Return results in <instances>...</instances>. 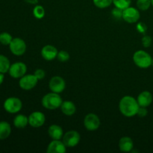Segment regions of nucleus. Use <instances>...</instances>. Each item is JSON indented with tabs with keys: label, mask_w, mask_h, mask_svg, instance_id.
I'll return each instance as SVG.
<instances>
[{
	"label": "nucleus",
	"mask_w": 153,
	"mask_h": 153,
	"mask_svg": "<svg viewBox=\"0 0 153 153\" xmlns=\"http://www.w3.org/2000/svg\"><path fill=\"white\" fill-rule=\"evenodd\" d=\"M4 73H0V85L3 83V82H4Z\"/></svg>",
	"instance_id": "72a5a7b5"
},
{
	"label": "nucleus",
	"mask_w": 153,
	"mask_h": 153,
	"mask_svg": "<svg viewBox=\"0 0 153 153\" xmlns=\"http://www.w3.org/2000/svg\"><path fill=\"white\" fill-rule=\"evenodd\" d=\"M13 125L17 128H24L28 125V117L24 114H17L13 119Z\"/></svg>",
	"instance_id": "aec40b11"
},
{
	"label": "nucleus",
	"mask_w": 153,
	"mask_h": 153,
	"mask_svg": "<svg viewBox=\"0 0 153 153\" xmlns=\"http://www.w3.org/2000/svg\"><path fill=\"white\" fill-rule=\"evenodd\" d=\"M94 5L100 9L107 8L113 3V0H93Z\"/></svg>",
	"instance_id": "b1692460"
},
{
	"label": "nucleus",
	"mask_w": 153,
	"mask_h": 153,
	"mask_svg": "<svg viewBox=\"0 0 153 153\" xmlns=\"http://www.w3.org/2000/svg\"><path fill=\"white\" fill-rule=\"evenodd\" d=\"M123 10L122 9H120L118 7H115L113 10H111V16L116 19H123Z\"/></svg>",
	"instance_id": "cd10ccee"
},
{
	"label": "nucleus",
	"mask_w": 153,
	"mask_h": 153,
	"mask_svg": "<svg viewBox=\"0 0 153 153\" xmlns=\"http://www.w3.org/2000/svg\"><path fill=\"white\" fill-rule=\"evenodd\" d=\"M141 42H142V44H143V47L148 48L151 46V44H152V39L150 36L144 34V35H143V37H142Z\"/></svg>",
	"instance_id": "c85d7f7f"
},
{
	"label": "nucleus",
	"mask_w": 153,
	"mask_h": 153,
	"mask_svg": "<svg viewBox=\"0 0 153 153\" xmlns=\"http://www.w3.org/2000/svg\"><path fill=\"white\" fill-rule=\"evenodd\" d=\"M136 28H137V31H138L139 33H140V34H145L146 31H147V25H146L144 22H137Z\"/></svg>",
	"instance_id": "c756f323"
},
{
	"label": "nucleus",
	"mask_w": 153,
	"mask_h": 153,
	"mask_svg": "<svg viewBox=\"0 0 153 153\" xmlns=\"http://www.w3.org/2000/svg\"><path fill=\"white\" fill-rule=\"evenodd\" d=\"M151 4H152V6H153V0H151Z\"/></svg>",
	"instance_id": "f704fd0d"
},
{
	"label": "nucleus",
	"mask_w": 153,
	"mask_h": 153,
	"mask_svg": "<svg viewBox=\"0 0 153 153\" xmlns=\"http://www.w3.org/2000/svg\"><path fill=\"white\" fill-rule=\"evenodd\" d=\"M27 66L25 63L18 61L13 64H10V69L8 70V73L10 77L13 79H20L23 76L26 74Z\"/></svg>",
	"instance_id": "1a4fd4ad"
},
{
	"label": "nucleus",
	"mask_w": 153,
	"mask_h": 153,
	"mask_svg": "<svg viewBox=\"0 0 153 153\" xmlns=\"http://www.w3.org/2000/svg\"><path fill=\"white\" fill-rule=\"evenodd\" d=\"M38 81L34 74H25L19 79V86L24 91H30L35 88Z\"/></svg>",
	"instance_id": "6e6552de"
},
{
	"label": "nucleus",
	"mask_w": 153,
	"mask_h": 153,
	"mask_svg": "<svg viewBox=\"0 0 153 153\" xmlns=\"http://www.w3.org/2000/svg\"><path fill=\"white\" fill-rule=\"evenodd\" d=\"M81 140V135L77 131L70 130L67 131L62 137V141L68 148H73L77 146Z\"/></svg>",
	"instance_id": "0eeeda50"
},
{
	"label": "nucleus",
	"mask_w": 153,
	"mask_h": 153,
	"mask_svg": "<svg viewBox=\"0 0 153 153\" xmlns=\"http://www.w3.org/2000/svg\"><path fill=\"white\" fill-rule=\"evenodd\" d=\"M48 134L52 140H61L64 136V131L60 126L53 124L48 128Z\"/></svg>",
	"instance_id": "f3484780"
},
{
	"label": "nucleus",
	"mask_w": 153,
	"mask_h": 153,
	"mask_svg": "<svg viewBox=\"0 0 153 153\" xmlns=\"http://www.w3.org/2000/svg\"><path fill=\"white\" fill-rule=\"evenodd\" d=\"M100 126H101V120L95 114H88L84 118V126L88 131H97V129H99Z\"/></svg>",
	"instance_id": "423d86ee"
},
{
	"label": "nucleus",
	"mask_w": 153,
	"mask_h": 153,
	"mask_svg": "<svg viewBox=\"0 0 153 153\" xmlns=\"http://www.w3.org/2000/svg\"><path fill=\"white\" fill-rule=\"evenodd\" d=\"M70 58V55L68 52L65 50H61L58 51V55H57V59L61 62H67L69 61Z\"/></svg>",
	"instance_id": "bb28decb"
},
{
	"label": "nucleus",
	"mask_w": 153,
	"mask_h": 153,
	"mask_svg": "<svg viewBox=\"0 0 153 153\" xmlns=\"http://www.w3.org/2000/svg\"><path fill=\"white\" fill-rule=\"evenodd\" d=\"M49 87L52 92L61 94L66 88L65 80L59 76H53L49 80Z\"/></svg>",
	"instance_id": "9b49d317"
},
{
	"label": "nucleus",
	"mask_w": 153,
	"mask_h": 153,
	"mask_svg": "<svg viewBox=\"0 0 153 153\" xmlns=\"http://www.w3.org/2000/svg\"><path fill=\"white\" fill-rule=\"evenodd\" d=\"M10 67V62L8 58L3 55H0V73H8Z\"/></svg>",
	"instance_id": "412c9836"
},
{
	"label": "nucleus",
	"mask_w": 153,
	"mask_h": 153,
	"mask_svg": "<svg viewBox=\"0 0 153 153\" xmlns=\"http://www.w3.org/2000/svg\"><path fill=\"white\" fill-rule=\"evenodd\" d=\"M33 16L37 19H41L44 17L45 14H46V11H45L44 7L40 4H36L33 8Z\"/></svg>",
	"instance_id": "4be33fe9"
},
{
	"label": "nucleus",
	"mask_w": 153,
	"mask_h": 153,
	"mask_svg": "<svg viewBox=\"0 0 153 153\" xmlns=\"http://www.w3.org/2000/svg\"><path fill=\"white\" fill-rule=\"evenodd\" d=\"M134 148V143L131 137H121L119 140V149L121 152H131Z\"/></svg>",
	"instance_id": "dca6fc26"
},
{
	"label": "nucleus",
	"mask_w": 153,
	"mask_h": 153,
	"mask_svg": "<svg viewBox=\"0 0 153 153\" xmlns=\"http://www.w3.org/2000/svg\"><path fill=\"white\" fill-rule=\"evenodd\" d=\"M9 49L13 55L16 56H21L24 55L26 51V43L22 38L15 37L13 38L12 41L9 44Z\"/></svg>",
	"instance_id": "39448f33"
},
{
	"label": "nucleus",
	"mask_w": 153,
	"mask_h": 153,
	"mask_svg": "<svg viewBox=\"0 0 153 153\" xmlns=\"http://www.w3.org/2000/svg\"><path fill=\"white\" fill-rule=\"evenodd\" d=\"M148 114V111L146 109V108L145 107H140L138 109V111H137V115L140 118H143L147 116Z\"/></svg>",
	"instance_id": "2f4dec72"
},
{
	"label": "nucleus",
	"mask_w": 153,
	"mask_h": 153,
	"mask_svg": "<svg viewBox=\"0 0 153 153\" xmlns=\"http://www.w3.org/2000/svg\"><path fill=\"white\" fill-rule=\"evenodd\" d=\"M136 5H137V8L138 10L146 11V10H149L152 4H151V0H137Z\"/></svg>",
	"instance_id": "5701e85b"
},
{
	"label": "nucleus",
	"mask_w": 153,
	"mask_h": 153,
	"mask_svg": "<svg viewBox=\"0 0 153 153\" xmlns=\"http://www.w3.org/2000/svg\"><path fill=\"white\" fill-rule=\"evenodd\" d=\"M63 102L62 98L59 94L51 92L43 96L41 100L42 105L48 110H55L61 108Z\"/></svg>",
	"instance_id": "f03ea898"
},
{
	"label": "nucleus",
	"mask_w": 153,
	"mask_h": 153,
	"mask_svg": "<svg viewBox=\"0 0 153 153\" xmlns=\"http://www.w3.org/2000/svg\"><path fill=\"white\" fill-rule=\"evenodd\" d=\"M67 151V146L64 142L60 140H52L49 143L46 149L48 153H64Z\"/></svg>",
	"instance_id": "4468645a"
},
{
	"label": "nucleus",
	"mask_w": 153,
	"mask_h": 153,
	"mask_svg": "<svg viewBox=\"0 0 153 153\" xmlns=\"http://www.w3.org/2000/svg\"><path fill=\"white\" fill-rule=\"evenodd\" d=\"M131 3V0H113V4H114L115 7L122 10L129 7Z\"/></svg>",
	"instance_id": "a878e982"
},
{
	"label": "nucleus",
	"mask_w": 153,
	"mask_h": 153,
	"mask_svg": "<svg viewBox=\"0 0 153 153\" xmlns=\"http://www.w3.org/2000/svg\"><path fill=\"white\" fill-rule=\"evenodd\" d=\"M46 122V116L41 111H34L28 116V125L33 128H40Z\"/></svg>",
	"instance_id": "f8f14e48"
},
{
	"label": "nucleus",
	"mask_w": 153,
	"mask_h": 153,
	"mask_svg": "<svg viewBox=\"0 0 153 153\" xmlns=\"http://www.w3.org/2000/svg\"><path fill=\"white\" fill-rule=\"evenodd\" d=\"M25 1L26 3H28V4H34V5H36V4H38L39 0H25Z\"/></svg>",
	"instance_id": "473e14b6"
},
{
	"label": "nucleus",
	"mask_w": 153,
	"mask_h": 153,
	"mask_svg": "<svg viewBox=\"0 0 153 153\" xmlns=\"http://www.w3.org/2000/svg\"><path fill=\"white\" fill-rule=\"evenodd\" d=\"M34 75L37 77V79H38V80H42V79H44L45 76H46V72H45V70H43V69H37V70L34 71Z\"/></svg>",
	"instance_id": "7c9ffc66"
},
{
	"label": "nucleus",
	"mask_w": 153,
	"mask_h": 153,
	"mask_svg": "<svg viewBox=\"0 0 153 153\" xmlns=\"http://www.w3.org/2000/svg\"><path fill=\"white\" fill-rule=\"evenodd\" d=\"M152 67H153V58H152Z\"/></svg>",
	"instance_id": "c9c22d12"
},
{
	"label": "nucleus",
	"mask_w": 153,
	"mask_h": 153,
	"mask_svg": "<svg viewBox=\"0 0 153 153\" xmlns=\"http://www.w3.org/2000/svg\"><path fill=\"white\" fill-rule=\"evenodd\" d=\"M11 134V126L6 121L0 122V140H5Z\"/></svg>",
	"instance_id": "6ab92c4d"
},
{
	"label": "nucleus",
	"mask_w": 153,
	"mask_h": 153,
	"mask_svg": "<svg viewBox=\"0 0 153 153\" xmlns=\"http://www.w3.org/2000/svg\"><path fill=\"white\" fill-rule=\"evenodd\" d=\"M58 53V51L57 48L52 45H46L42 48L41 52H40L41 56L43 57V59L48 61H52L57 58Z\"/></svg>",
	"instance_id": "ddd939ff"
},
{
	"label": "nucleus",
	"mask_w": 153,
	"mask_h": 153,
	"mask_svg": "<svg viewBox=\"0 0 153 153\" xmlns=\"http://www.w3.org/2000/svg\"><path fill=\"white\" fill-rule=\"evenodd\" d=\"M4 109L9 114H16L21 111L22 108V102L20 99L15 97L6 99L3 104Z\"/></svg>",
	"instance_id": "20e7f679"
},
{
	"label": "nucleus",
	"mask_w": 153,
	"mask_h": 153,
	"mask_svg": "<svg viewBox=\"0 0 153 153\" xmlns=\"http://www.w3.org/2000/svg\"><path fill=\"white\" fill-rule=\"evenodd\" d=\"M61 110L62 113L66 116H73L76 112V106L74 102L71 101H63L61 105Z\"/></svg>",
	"instance_id": "a211bd4d"
},
{
	"label": "nucleus",
	"mask_w": 153,
	"mask_h": 153,
	"mask_svg": "<svg viewBox=\"0 0 153 153\" xmlns=\"http://www.w3.org/2000/svg\"><path fill=\"white\" fill-rule=\"evenodd\" d=\"M137 101L140 107H149L153 101L152 94L149 91H143L137 96Z\"/></svg>",
	"instance_id": "2eb2a0df"
},
{
	"label": "nucleus",
	"mask_w": 153,
	"mask_h": 153,
	"mask_svg": "<svg viewBox=\"0 0 153 153\" xmlns=\"http://www.w3.org/2000/svg\"><path fill=\"white\" fill-rule=\"evenodd\" d=\"M140 108L137 99L131 96H125L119 102V110L126 117H132L137 115Z\"/></svg>",
	"instance_id": "f257e3e1"
},
{
	"label": "nucleus",
	"mask_w": 153,
	"mask_h": 153,
	"mask_svg": "<svg viewBox=\"0 0 153 153\" xmlns=\"http://www.w3.org/2000/svg\"><path fill=\"white\" fill-rule=\"evenodd\" d=\"M140 17V11L134 7H128L123 10V19L128 23H136Z\"/></svg>",
	"instance_id": "9d476101"
},
{
	"label": "nucleus",
	"mask_w": 153,
	"mask_h": 153,
	"mask_svg": "<svg viewBox=\"0 0 153 153\" xmlns=\"http://www.w3.org/2000/svg\"><path fill=\"white\" fill-rule=\"evenodd\" d=\"M152 58L146 51L140 50L136 51L133 55V61L134 64L139 68L147 69L152 66Z\"/></svg>",
	"instance_id": "7ed1b4c3"
},
{
	"label": "nucleus",
	"mask_w": 153,
	"mask_h": 153,
	"mask_svg": "<svg viewBox=\"0 0 153 153\" xmlns=\"http://www.w3.org/2000/svg\"><path fill=\"white\" fill-rule=\"evenodd\" d=\"M13 40L12 36L8 32H1L0 34V43L4 46H9Z\"/></svg>",
	"instance_id": "393cba45"
}]
</instances>
